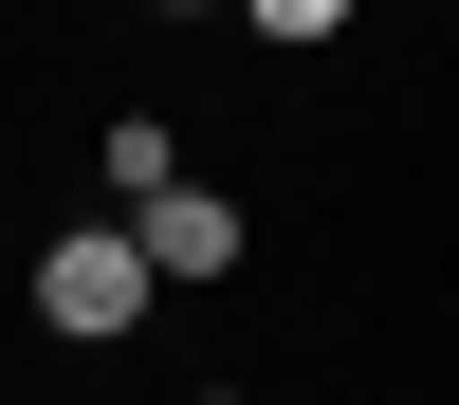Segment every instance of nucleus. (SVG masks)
Wrapping results in <instances>:
<instances>
[{
    "instance_id": "39448f33",
    "label": "nucleus",
    "mask_w": 459,
    "mask_h": 405,
    "mask_svg": "<svg viewBox=\"0 0 459 405\" xmlns=\"http://www.w3.org/2000/svg\"><path fill=\"white\" fill-rule=\"evenodd\" d=\"M166 19H203V0H166Z\"/></svg>"
},
{
    "instance_id": "423d86ee",
    "label": "nucleus",
    "mask_w": 459,
    "mask_h": 405,
    "mask_svg": "<svg viewBox=\"0 0 459 405\" xmlns=\"http://www.w3.org/2000/svg\"><path fill=\"white\" fill-rule=\"evenodd\" d=\"M203 405H239V387H203Z\"/></svg>"
},
{
    "instance_id": "f03ea898",
    "label": "nucleus",
    "mask_w": 459,
    "mask_h": 405,
    "mask_svg": "<svg viewBox=\"0 0 459 405\" xmlns=\"http://www.w3.org/2000/svg\"><path fill=\"white\" fill-rule=\"evenodd\" d=\"M147 277H166V295L239 277V203H221V184H166V203H147Z\"/></svg>"
},
{
    "instance_id": "20e7f679",
    "label": "nucleus",
    "mask_w": 459,
    "mask_h": 405,
    "mask_svg": "<svg viewBox=\"0 0 459 405\" xmlns=\"http://www.w3.org/2000/svg\"><path fill=\"white\" fill-rule=\"evenodd\" d=\"M239 19L276 37V56H294V37H350V0H239Z\"/></svg>"
},
{
    "instance_id": "f257e3e1",
    "label": "nucleus",
    "mask_w": 459,
    "mask_h": 405,
    "mask_svg": "<svg viewBox=\"0 0 459 405\" xmlns=\"http://www.w3.org/2000/svg\"><path fill=\"white\" fill-rule=\"evenodd\" d=\"M147 295H166V277H147V221H74V240L37 258V331H74V350H110Z\"/></svg>"
},
{
    "instance_id": "7ed1b4c3",
    "label": "nucleus",
    "mask_w": 459,
    "mask_h": 405,
    "mask_svg": "<svg viewBox=\"0 0 459 405\" xmlns=\"http://www.w3.org/2000/svg\"><path fill=\"white\" fill-rule=\"evenodd\" d=\"M110 184H129V221L184 184V129H166V110H129V129H110Z\"/></svg>"
}]
</instances>
